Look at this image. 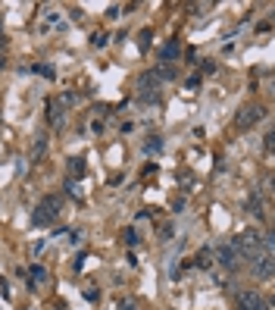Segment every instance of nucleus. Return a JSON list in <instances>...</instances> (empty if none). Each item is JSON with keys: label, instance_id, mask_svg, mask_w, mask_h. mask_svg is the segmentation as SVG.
Returning <instances> with one entry per match:
<instances>
[{"label": "nucleus", "instance_id": "nucleus-7", "mask_svg": "<svg viewBox=\"0 0 275 310\" xmlns=\"http://www.w3.org/2000/svg\"><path fill=\"white\" fill-rule=\"evenodd\" d=\"M47 144H50L47 132H38V135L32 138V147H28V160H32V163H41L44 154H47Z\"/></svg>", "mask_w": 275, "mask_h": 310}, {"label": "nucleus", "instance_id": "nucleus-14", "mask_svg": "<svg viewBox=\"0 0 275 310\" xmlns=\"http://www.w3.org/2000/svg\"><path fill=\"white\" fill-rule=\"evenodd\" d=\"M53 104L66 113V110H72V107L78 104V94H75V91H63V94H56V97H53Z\"/></svg>", "mask_w": 275, "mask_h": 310}, {"label": "nucleus", "instance_id": "nucleus-35", "mask_svg": "<svg viewBox=\"0 0 275 310\" xmlns=\"http://www.w3.org/2000/svg\"><path fill=\"white\" fill-rule=\"evenodd\" d=\"M234 310H238V307H234Z\"/></svg>", "mask_w": 275, "mask_h": 310}, {"label": "nucleus", "instance_id": "nucleus-9", "mask_svg": "<svg viewBox=\"0 0 275 310\" xmlns=\"http://www.w3.org/2000/svg\"><path fill=\"white\" fill-rule=\"evenodd\" d=\"M213 263H216V260H213V251H210V248H200L197 257L191 260V266H197V269H213Z\"/></svg>", "mask_w": 275, "mask_h": 310}, {"label": "nucleus", "instance_id": "nucleus-28", "mask_svg": "<svg viewBox=\"0 0 275 310\" xmlns=\"http://www.w3.org/2000/svg\"><path fill=\"white\" fill-rule=\"evenodd\" d=\"M188 88H191V91H197V88H200V75H191L188 78Z\"/></svg>", "mask_w": 275, "mask_h": 310}, {"label": "nucleus", "instance_id": "nucleus-5", "mask_svg": "<svg viewBox=\"0 0 275 310\" xmlns=\"http://www.w3.org/2000/svg\"><path fill=\"white\" fill-rule=\"evenodd\" d=\"M213 260H216L219 266H225L229 273H234V269L241 266V257H238V251H234V245H231V242H225V245H219V248H216Z\"/></svg>", "mask_w": 275, "mask_h": 310}, {"label": "nucleus", "instance_id": "nucleus-12", "mask_svg": "<svg viewBox=\"0 0 275 310\" xmlns=\"http://www.w3.org/2000/svg\"><path fill=\"white\" fill-rule=\"evenodd\" d=\"M247 213L253 219H266V210H263V197L260 194H250L247 197Z\"/></svg>", "mask_w": 275, "mask_h": 310}, {"label": "nucleus", "instance_id": "nucleus-21", "mask_svg": "<svg viewBox=\"0 0 275 310\" xmlns=\"http://www.w3.org/2000/svg\"><path fill=\"white\" fill-rule=\"evenodd\" d=\"M206 9H213V3H191V13L194 16H203Z\"/></svg>", "mask_w": 275, "mask_h": 310}, {"label": "nucleus", "instance_id": "nucleus-18", "mask_svg": "<svg viewBox=\"0 0 275 310\" xmlns=\"http://www.w3.org/2000/svg\"><path fill=\"white\" fill-rule=\"evenodd\" d=\"M150 38H153V32H150V28H144V32L141 35H138V47H141V51L147 54V51H150Z\"/></svg>", "mask_w": 275, "mask_h": 310}, {"label": "nucleus", "instance_id": "nucleus-23", "mask_svg": "<svg viewBox=\"0 0 275 310\" xmlns=\"http://www.w3.org/2000/svg\"><path fill=\"white\" fill-rule=\"evenodd\" d=\"M272 147H275V135L269 132L266 138H263V151H266V154H272Z\"/></svg>", "mask_w": 275, "mask_h": 310}, {"label": "nucleus", "instance_id": "nucleus-20", "mask_svg": "<svg viewBox=\"0 0 275 310\" xmlns=\"http://www.w3.org/2000/svg\"><path fill=\"white\" fill-rule=\"evenodd\" d=\"M144 151H147V154H156V151H163V141H160V138L153 135V141H147V144H144Z\"/></svg>", "mask_w": 275, "mask_h": 310}, {"label": "nucleus", "instance_id": "nucleus-17", "mask_svg": "<svg viewBox=\"0 0 275 310\" xmlns=\"http://www.w3.org/2000/svg\"><path fill=\"white\" fill-rule=\"evenodd\" d=\"M32 69H35V72H38V75H44V78H50V82H53V78H56V72H53V66H47V63H35Z\"/></svg>", "mask_w": 275, "mask_h": 310}, {"label": "nucleus", "instance_id": "nucleus-31", "mask_svg": "<svg viewBox=\"0 0 275 310\" xmlns=\"http://www.w3.org/2000/svg\"><path fill=\"white\" fill-rule=\"evenodd\" d=\"M119 310H138L135 301H119Z\"/></svg>", "mask_w": 275, "mask_h": 310}, {"label": "nucleus", "instance_id": "nucleus-3", "mask_svg": "<svg viewBox=\"0 0 275 310\" xmlns=\"http://www.w3.org/2000/svg\"><path fill=\"white\" fill-rule=\"evenodd\" d=\"M263 113H266V110H263L260 104H244L238 113H234V128H238V132H250V128L263 119Z\"/></svg>", "mask_w": 275, "mask_h": 310}, {"label": "nucleus", "instance_id": "nucleus-25", "mask_svg": "<svg viewBox=\"0 0 275 310\" xmlns=\"http://www.w3.org/2000/svg\"><path fill=\"white\" fill-rule=\"evenodd\" d=\"M113 110H116V104H97V113H100V116H110Z\"/></svg>", "mask_w": 275, "mask_h": 310}, {"label": "nucleus", "instance_id": "nucleus-13", "mask_svg": "<svg viewBox=\"0 0 275 310\" xmlns=\"http://www.w3.org/2000/svg\"><path fill=\"white\" fill-rule=\"evenodd\" d=\"M47 123H50V125H56V128H60V125L66 123V113H63V110L56 107L53 101H47Z\"/></svg>", "mask_w": 275, "mask_h": 310}, {"label": "nucleus", "instance_id": "nucleus-30", "mask_svg": "<svg viewBox=\"0 0 275 310\" xmlns=\"http://www.w3.org/2000/svg\"><path fill=\"white\" fill-rule=\"evenodd\" d=\"M82 266H85V254H78V257H75V263H72V269L78 273V269H82Z\"/></svg>", "mask_w": 275, "mask_h": 310}, {"label": "nucleus", "instance_id": "nucleus-8", "mask_svg": "<svg viewBox=\"0 0 275 310\" xmlns=\"http://www.w3.org/2000/svg\"><path fill=\"white\" fill-rule=\"evenodd\" d=\"M156 57H160L163 60V63H175V60H179L182 57V44H179V38H175V41H166L163 47H160V51H156Z\"/></svg>", "mask_w": 275, "mask_h": 310}, {"label": "nucleus", "instance_id": "nucleus-29", "mask_svg": "<svg viewBox=\"0 0 275 310\" xmlns=\"http://www.w3.org/2000/svg\"><path fill=\"white\" fill-rule=\"evenodd\" d=\"M0 295L9 298V282H6V279H0Z\"/></svg>", "mask_w": 275, "mask_h": 310}, {"label": "nucleus", "instance_id": "nucleus-33", "mask_svg": "<svg viewBox=\"0 0 275 310\" xmlns=\"http://www.w3.org/2000/svg\"><path fill=\"white\" fill-rule=\"evenodd\" d=\"M0 69H3V51H0Z\"/></svg>", "mask_w": 275, "mask_h": 310}, {"label": "nucleus", "instance_id": "nucleus-19", "mask_svg": "<svg viewBox=\"0 0 275 310\" xmlns=\"http://www.w3.org/2000/svg\"><path fill=\"white\" fill-rule=\"evenodd\" d=\"M106 44H110V35L106 32H94L91 35V47H106Z\"/></svg>", "mask_w": 275, "mask_h": 310}, {"label": "nucleus", "instance_id": "nucleus-22", "mask_svg": "<svg viewBox=\"0 0 275 310\" xmlns=\"http://www.w3.org/2000/svg\"><path fill=\"white\" fill-rule=\"evenodd\" d=\"M66 194L78 197V182H75V179H66Z\"/></svg>", "mask_w": 275, "mask_h": 310}, {"label": "nucleus", "instance_id": "nucleus-15", "mask_svg": "<svg viewBox=\"0 0 275 310\" xmlns=\"http://www.w3.org/2000/svg\"><path fill=\"white\" fill-rule=\"evenodd\" d=\"M153 75H156V82H172V78L179 75V72H175V66H169V63H160V66L153 69Z\"/></svg>", "mask_w": 275, "mask_h": 310}, {"label": "nucleus", "instance_id": "nucleus-16", "mask_svg": "<svg viewBox=\"0 0 275 310\" xmlns=\"http://www.w3.org/2000/svg\"><path fill=\"white\" fill-rule=\"evenodd\" d=\"M122 242L129 245V248H138V245H141V238H138L135 229H122Z\"/></svg>", "mask_w": 275, "mask_h": 310}, {"label": "nucleus", "instance_id": "nucleus-4", "mask_svg": "<svg viewBox=\"0 0 275 310\" xmlns=\"http://www.w3.org/2000/svg\"><path fill=\"white\" fill-rule=\"evenodd\" d=\"M156 88H160V82H156L153 69H147V72L138 75V94H141V101H144V104H156V101H160Z\"/></svg>", "mask_w": 275, "mask_h": 310}, {"label": "nucleus", "instance_id": "nucleus-11", "mask_svg": "<svg viewBox=\"0 0 275 310\" xmlns=\"http://www.w3.org/2000/svg\"><path fill=\"white\" fill-rule=\"evenodd\" d=\"M47 282V269L41 263H35L32 269H28V288H38V285H44Z\"/></svg>", "mask_w": 275, "mask_h": 310}, {"label": "nucleus", "instance_id": "nucleus-27", "mask_svg": "<svg viewBox=\"0 0 275 310\" xmlns=\"http://www.w3.org/2000/svg\"><path fill=\"white\" fill-rule=\"evenodd\" d=\"M106 16H110V19H119L122 9H119V6H106Z\"/></svg>", "mask_w": 275, "mask_h": 310}, {"label": "nucleus", "instance_id": "nucleus-2", "mask_svg": "<svg viewBox=\"0 0 275 310\" xmlns=\"http://www.w3.org/2000/svg\"><path fill=\"white\" fill-rule=\"evenodd\" d=\"M60 210H63V197L60 194H47L41 197V204L35 207V213H32V226H53V219L60 216Z\"/></svg>", "mask_w": 275, "mask_h": 310}, {"label": "nucleus", "instance_id": "nucleus-34", "mask_svg": "<svg viewBox=\"0 0 275 310\" xmlns=\"http://www.w3.org/2000/svg\"><path fill=\"white\" fill-rule=\"evenodd\" d=\"M0 35H3V22H0ZM0 41H3V38H0Z\"/></svg>", "mask_w": 275, "mask_h": 310}, {"label": "nucleus", "instance_id": "nucleus-26", "mask_svg": "<svg viewBox=\"0 0 275 310\" xmlns=\"http://www.w3.org/2000/svg\"><path fill=\"white\" fill-rule=\"evenodd\" d=\"M169 238H172V226H163L160 229V242H169Z\"/></svg>", "mask_w": 275, "mask_h": 310}, {"label": "nucleus", "instance_id": "nucleus-24", "mask_svg": "<svg viewBox=\"0 0 275 310\" xmlns=\"http://www.w3.org/2000/svg\"><path fill=\"white\" fill-rule=\"evenodd\" d=\"M200 72H203V75L216 72V63H213V60H203V63H200Z\"/></svg>", "mask_w": 275, "mask_h": 310}, {"label": "nucleus", "instance_id": "nucleus-32", "mask_svg": "<svg viewBox=\"0 0 275 310\" xmlns=\"http://www.w3.org/2000/svg\"><path fill=\"white\" fill-rule=\"evenodd\" d=\"M260 310H272V304H269V301H263V304H260Z\"/></svg>", "mask_w": 275, "mask_h": 310}, {"label": "nucleus", "instance_id": "nucleus-10", "mask_svg": "<svg viewBox=\"0 0 275 310\" xmlns=\"http://www.w3.org/2000/svg\"><path fill=\"white\" fill-rule=\"evenodd\" d=\"M66 169H69V179H82L85 176V157H69L66 160Z\"/></svg>", "mask_w": 275, "mask_h": 310}, {"label": "nucleus", "instance_id": "nucleus-6", "mask_svg": "<svg viewBox=\"0 0 275 310\" xmlns=\"http://www.w3.org/2000/svg\"><path fill=\"white\" fill-rule=\"evenodd\" d=\"M263 304V295L257 288H241L238 292V310H260Z\"/></svg>", "mask_w": 275, "mask_h": 310}, {"label": "nucleus", "instance_id": "nucleus-1", "mask_svg": "<svg viewBox=\"0 0 275 310\" xmlns=\"http://www.w3.org/2000/svg\"><path fill=\"white\" fill-rule=\"evenodd\" d=\"M231 245H234V251H238V257L247 260V263H253V260L263 254V235L257 232V229H247V232H241Z\"/></svg>", "mask_w": 275, "mask_h": 310}]
</instances>
